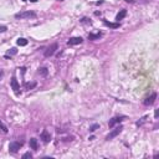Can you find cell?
<instances>
[{"instance_id":"1","label":"cell","mask_w":159,"mask_h":159,"mask_svg":"<svg viewBox=\"0 0 159 159\" xmlns=\"http://www.w3.org/2000/svg\"><path fill=\"white\" fill-rule=\"evenodd\" d=\"M36 12L34 11H21L15 14V19H35Z\"/></svg>"},{"instance_id":"2","label":"cell","mask_w":159,"mask_h":159,"mask_svg":"<svg viewBox=\"0 0 159 159\" xmlns=\"http://www.w3.org/2000/svg\"><path fill=\"white\" fill-rule=\"evenodd\" d=\"M122 129H123V127H122V126H118L117 128H116V129H113V131L110 133V134H108L107 137H106V139L107 141H110V139H113L114 138V137H117L121 132H122Z\"/></svg>"},{"instance_id":"3","label":"cell","mask_w":159,"mask_h":159,"mask_svg":"<svg viewBox=\"0 0 159 159\" xmlns=\"http://www.w3.org/2000/svg\"><path fill=\"white\" fill-rule=\"evenodd\" d=\"M21 146H23V143H19V142H11L9 144V150L11 152V153H18L19 149L21 148Z\"/></svg>"},{"instance_id":"4","label":"cell","mask_w":159,"mask_h":159,"mask_svg":"<svg viewBox=\"0 0 159 159\" xmlns=\"http://www.w3.org/2000/svg\"><path fill=\"white\" fill-rule=\"evenodd\" d=\"M10 85H11V88L14 90V92H15L16 95L19 96V95H20V92H19V90H20V85H19L18 80H16L15 77H12V78H11V81H10Z\"/></svg>"},{"instance_id":"5","label":"cell","mask_w":159,"mask_h":159,"mask_svg":"<svg viewBox=\"0 0 159 159\" xmlns=\"http://www.w3.org/2000/svg\"><path fill=\"white\" fill-rule=\"evenodd\" d=\"M57 50V44H52L51 46H49L47 49H46V51H45V57H51L54 54H55V51Z\"/></svg>"},{"instance_id":"6","label":"cell","mask_w":159,"mask_h":159,"mask_svg":"<svg viewBox=\"0 0 159 159\" xmlns=\"http://www.w3.org/2000/svg\"><path fill=\"white\" fill-rule=\"evenodd\" d=\"M124 118H126L124 116H122V117H114V118H112L110 122H108V127H110V128H113V127H114V124L121 123V122L123 121Z\"/></svg>"},{"instance_id":"7","label":"cell","mask_w":159,"mask_h":159,"mask_svg":"<svg viewBox=\"0 0 159 159\" xmlns=\"http://www.w3.org/2000/svg\"><path fill=\"white\" fill-rule=\"evenodd\" d=\"M82 41H83V39L82 37H71L68 41H67V45L68 46H73V45H80V44H82Z\"/></svg>"},{"instance_id":"8","label":"cell","mask_w":159,"mask_h":159,"mask_svg":"<svg viewBox=\"0 0 159 159\" xmlns=\"http://www.w3.org/2000/svg\"><path fill=\"white\" fill-rule=\"evenodd\" d=\"M41 139L45 143H49L50 141H51V135H50V133L46 131V129H44V131L41 132Z\"/></svg>"},{"instance_id":"9","label":"cell","mask_w":159,"mask_h":159,"mask_svg":"<svg viewBox=\"0 0 159 159\" xmlns=\"http://www.w3.org/2000/svg\"><path fill=\"white\" fill-rule=\"evenodd\" d=\"M155 98H157V93H152V96L148 97L146 101H144V104L146 106H150V104H153L155 102Z\"/></svg>"},{"instance_id":"10","label":"cell","mask_w":159,"mask_h":159,"mask_svg":"<svg viewBox=\"0 0 159 159\" xmlns=\"http://www.w3.org/2000/svg\"><path fill=\"white\" fill-rule=\"evenodd\" d=\"M103 24L108 27H112V29H118L121 26L119 23H110V21H107V20H103Z\"/></svg>"},{"instance_id":"11","label":"cell","mask_w":159,"mask_h":159,"mask_svg":"<svg viewBox=\"0 0 159 159\" xmlns=\"http://www.w3.org/2000/svg\"><path fill=\"white\" fill-rule=\"evenodd\" d=\"M127 15V10L126 9H123V10H121L118 14H117V16H116V21H117V23H119V20H122L123 19L124 16Z\"/></svg>"},{"instance_id":"12","label":"cell","mask_w":159,"mask_h":159,"mask_svg":"<svg viewBox=\"0 0 159 159\" xmlns=\"http://www.w3.org/2000/svg\"><path fill=\"white\" fill-rule=\"evenodd\" d=\"M16 54H18V49L16 47H11L8 51V54L5 55V57H6V59H9V57H11V56H15Z\"/></svg>"},{"instance_id":"13","label":"cell","mask_w":159,"mask_h":159,"mask_svg":"<svg viewBox=\"0 0 159 159\" xmlns=\"http://www.w3.org/2000/svg\"><path fill=\"white\" fill-rule=\"evenodd\" d=\"M29 144H30V148H31V149H35V150H36V149L39 148L37 141H36L35 138H31V139H30V142H29Z\"/></svg>"},{"instance_id":"14","label":"cell","mask_w":159,"mask_h":159,"mask_svg":"<svg viewBox=\"0 0 159 159\" xmlns=\"http://www.w3.org/2000/svg\"><path fill=\"white\" fill-rule=\"evenodd\" d=\"M16 44H18L19 46H26V45H27V40L24 39V37H19L18 41H16Z\"/></svg>"},{"instance_id":"15","label":"cell","mask_w":159,"mask_h":159,"mask_svg":"<svg viewBox=\"0 0 159 159\" xmlns=\"http://www.w3.org/2000/svg\"><path fill=\"white\" fill-rule=\"evenodd\" d=\"M101 36H102V34L98 32V34H88V40H97L99 39Z\"/></svg>"},{"instance_id":"16","label":"cell","mask_w":159,"mask_h":159,"mask_svg":"<svg viewBox=\"0 0 159 159\" xmlns=\"http://www.w3.org/2000/svg\"><path fill=\"white\" fill-rule=\"evenodd\" d=\"M37 73L41 75V76H46V75L49 73V71H47L46 67H40V68L37 70Z\"/></svg>"},{"instance_id":"17","label":"cell","mask_w":159,"mask_h":159,"mask_svg":"<svg viewBox=\"0 0 159 159\" xmlns=\"http://www.w3.org/2000/svg\"><path fill=\"white\" fill-rule=\"evenodd\" d=\"M36 87V82H26L25 83V88L26 90H32Z\"/></svg>"},{"instance_id":"18","label":"cell","mask_w":159,"mask_h":159,"mask_svg":"<svg viewBox=\"0 0 159 159\" xmlns=\"http://www.w3.org/2000/svg\"><path fill=\"white\" fill-rule=\"evenodd\" d=\"M0 128H1V131H3L4 133H8V131H9L8 127H6V126L3 123V122H1V119H0Z\"/></svg>"},{"instance_id":"19","label":"cell","mask_w":159,"mask_h":159,"mask_svg":"<svg viewBox=\"0 0 159 159\" xmlns=\"http://www.w3.org/2000/svg\"><path fill=\"white\" fill-rule=\"evenodd\" d=\"M98 128H99V124H92V126L90 127V131H91V132H95L96 129H98Z\"/></svg>"},{"instance_id":"20","label":"cell","mask_w":159,"mask_h":159,"mask_svg":"<svg viewBox=\"0 0 159 159\" xmlns=\"http://www.w3.org/2000/svg\"><path fill=\"white\" fill-rule=\"evenodd\" d=\"M23 158L25 159V158H32V154L30 153V152H26L25 154H23Z\"/></svg>"},{"instance_id":"21","label":"cell","mask_w":159,"mask_h":159,"mask_svg":"<svg viewBox=\"0 0 159 159\" xmlns=\"http://www.w3.org/2000/svg\"><path fill=\"white\" fill-rule=\"evenodd\" d=\"M6 30H8V27H6V26H0V32H5Z\"/></svg>"},{"instance_id":"22","label":"cell","mask_w":159,"mask_h":159,"mask_svg":"<svg viewBox=\"0 0 159 159\" xmlns=\"http://www.w3.org/2000/svg\"><path fill=\"white\" fill-rule=\"evenodd\" d=\"M81 21H82V23H85V24H90L91 25V21H88V19H86V18H83Z\"/></svg>"},{"instance_id":"23","label":"cell","mask_w":159,"mask_h":159,"mask_svg":"<svg viewBox=\"0 0 159 159\" xmlns=\"http://www.w3.org/2000/svg\"><path fill=\"white\" fill-rule=\"evenodd\" d=\"M158 114H159V111H158V110H155V113H154V116H155V118H158Z\"/></svg>"},{"instance_id":"24","label":"cell","mask_w":159,"mask_h":159,"mask_svg":"<svg viewBox=\"0 0 159 159\" xmlns=\"http://www.w3.org/2000/svg\"><path fill=\"white\" fill-rule=\"evenodd\" d=\"M3 76H4V72H3V70H0V80H1Z\"/></svg>"},{"instance_id":"25","label":"cell","mask_w":159,"mask_h":159,"mask_svg":"<svg viewBox=\"0 0 159 159\" xmlns=\"http://www.w3.org/2000/svg\"><path fill=\"white\" fill-rule=\"evenodd\" d=\"M124 1H127V3H133V0H124Z\"/></svg>"},{"instance_id":"26","label":"cell","mask_w":159,"mask_h":159,"mask_svg":"<svg viewBox=\"0 0 159 159\" xmlns=\"http://www.w3.org/2000/svg\"><path fill=\"white\" fill-rule=\"evenodd\" d=\"M30 1H31V3H36V1H37V0H30Z\"/></svg>"},{"instance_id":"27","label":"cell","mask_w":159,"mask_h":159,"mask_svg":"<svg viewBox=\"0 0 159 159\" xmlns=\"http://www.w3.org/2000/svg\"><path fill=\"white\" fill-rule=\"evenodd\" d=\"M56 1H63V0H56Z\"/></svg>"},{"instance_id":"28","label":"cell","mask_w":159,"mask_h":159,"mask_svg":"<svg viewBox=\"0 0 159 159\" xmlns=\"http://www.w3.org/2000/svg\"><path fill=\"white\" fill-rule=\"evenodd\" d=\"M23 1H27V0H23Z\"/></svg>"}]
</instances>
